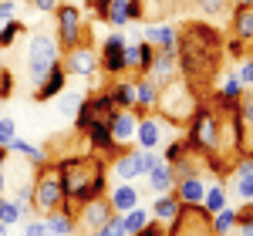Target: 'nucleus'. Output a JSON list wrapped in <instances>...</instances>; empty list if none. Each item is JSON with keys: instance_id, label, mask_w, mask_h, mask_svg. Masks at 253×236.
Wrapping results in <instances>:
<instances>
[{"instance_id": "nucleus-39", "label": "nucleus", "mask_w": 253, "mask_h": 236, "mask_svg": "<svg viewBox=\"0 0 253 236\" xmlns=\"http://www.w3.org/2000/svg\"><path fill=\"white\" fill-rule=\"evenodd\" d=\"M186 152H189V145H186V138H175V142H169V145H166V152H162V158H166V162L172 165L175 158H182Z\"/></svg>"}, {"instance_id": "nucleus-10", "label": "nucleus", "mask_w": 253, "mask_h": 236, "mask_svg": "<svg viewBox=\"0 0 253 236\" xmlns=\"http://www.w3.org/2000/svg\"><path fill=\"white\" fill-rule=\"evenodd\" d=\"M169 236H213L210 213L203 206H182L179 216L169 223Z\"/></svg>"}, {"instance_id": "nucleus-18", "label": "nucleus", "mask_w": 253, "mask_h": 236, "mask_svg": "<svg viewBox=\"0 0 253 236\" xmlns=\"http://www.w3.org/2000/svg\"><path fill=\"white\" fill-rule=\"evenodd\" d=\"M64 88H68V71H64V64H61V61H54V68H51V71L44 75V81L38 84L34 101H51V98H58Z\"/></svg>"}, {"instance_id": "nucleus-44", "label": "nucleus", "mask_w": 253, "mask_h": 236, "mask_svg": "<svg viewBox=\"0 0 253 236\" xmlns=\"http://www.w3.org/2000/svg\"><path fill=\"white\" fill-rule=\"evenodd\" d=\"M125 10H128V24L132 20H145V3L142 0H125Z\"/></svg>"}, {"instance_id": "nucleus-43", "label": "nucleus", "mask_w": 253, "mask_h": 236, "mask_svg": "<svg viewBox=\"0 0 253 236\" xmlns=\"http://www.w3.org/2000/svg\"><path fill=\"white\" fill-rule=\"evenodd\" d=\"M14 95V75L10 68H0V98H10Z\"/></svg>"}, {"instance_id": "nucleus-46", "label": "nucleus", "mask_w": 253, "mask_h": 236, "mask_svg": "<svg viewBox=\"0 0 253 236\" xmlns=\"http://www.w3.org/2000/svg\"><path fill=\"white\" fill-rule=\"evenodd\" d=\"M14 10H17L14 0H0V24H7V20L14 17Z\"/></svg>"}, {"instance_id": "nucleus-42", "label": "nucleus", "mask_w": 253, "mask_h": 236, "mask_svg": "<svg viewBox=\"0 0 253 236\" xmlns=\"http://www.w3.org/2000/svg\"><path fill=\"white\" fill-rule=\"evenodd\" d=\"M159 162H162V152L159 149H142V176H149Z\"/></svg>"}, {"instance_id": "nucleus-14", "label": "nucleus", "mask_w": 253, "mask_h": 236, "mask_svg": "<svg viewBox=\"0 0 253 236\" xmlns=\"http://www.w3.org/2000/svg\"><path fill=\"white\" fill-rule=\"evenodd\" d=\"M112 172H115L118 182L142 179V152H138V149H122V152L112 158Z\"/></svg>"}, {"instance_id": "nucleus-36", "label": "nucleus", "mask_w": 253, "mask_h": 236, "mask_svg": "<svg viewBox=\"0 0 253 236\" xmlns=\"http://www.w3.org/2000/svg\"><path fill=\"white\" fill-rule=\"evenodd\" d=\"M58 98H61V101H58L61 115L75 118V112H78V105H81V98H84V95H78V91H68V88H64V91H61Z\"/></svg>"}, {"instance_id": "nucleus-12", "label": "nucleus", "mask_w": 253, "mask_h": 236, "mask_svg": "<svg viewBox=\"0 0 253 236\" xmlns=\"http://www.w3.org/2000/svg\"><path fill=\"white\" fill-rule=\"evenodd\" d=\"M64 71L68 75H78V78H91L98 71V54L91 51V44H78L71 51H64Z\"/></svg>"}, {"instance_id": "nucleus-23", "label": "nucleus", "mask_w": 253, "mask_h": 236, "mask_svg": "<svg viewBox=\"0 0 253 236\" xmlns=\"http://www.w3.org/2000/svg\"><path fill=\"white\" fill-rule=\"evenodd\" d=\"M175 27L172 24H145V40L152 44V47H159V51H169V54H175Z\"/></svg>"}, {"instance_id": "nucleus-5", "label": "nucleus", "mask_w": 253, "mask_h": 236, "mask_svg": "<svg viewBox=\"0 0 253 236\" xmlns=\"http://www.w3.org/2000/svg\"><path fill=\"white\" fill-rule=\"evenodd\" d=\"M51 14H54V31H58V51H71V47L91 40V27H88L84 14L78 10V3L58 0V7Z\"/></svg>"}, {"instance_id": "nucleus-28", "label": "nucleus", "mask_w": 253, "mask_h": 236, "mask_svg": "<svg viewBox=\"0 0 253 236\" xmlns=\"http://www.w3.org/2000/svg\"><path fill=\"white\" fill-rule=\"evenodd\" d=\"M44 226L54 236H71L75 233V216L64 213V209H54V213H44Z\"/></svg>"}, {"instance_id": "nucleus-47", "label": "nucleus", "mask_w": 253, "mask_h": 236, "mask_svg": "<svg viewBox=\"0 0 253 236\" xmlns=\"http://www.w3.org/2000/svg\"><path fill=\"white\" fill-rule=\"evenodd\" d=\"M84 3L98 14V20H105V10H108V3H112V0H84Z\"/></svg>"}, {"instance_id": "nucleus-37", "label": "nucleus", "mask_w": 253, "mask_h": 236, "mask_svg": "<svg viewBox=\"0 0 253 236\" xmlns=\"http://www.w3.org/2000/svg\"><path fill=\"white\" fill-rule=\"evenodd\" d=\"M233 75H236V81L243 84V91H253V58H240Z\"/></svg>"}, {"instance_id": "nucleus-50", "label": "nucleus", "mask_w": 253, "mask_h": 236, "mask_svg": "<svg viewBox=\"0 0 253 236\" xmlns=\"http://www.w3.org/2000/svg\"><path fill=\"white\" fill-rule=\"evenodd\" d=\"M91 236H118V233H112L108 226H101V230H95V233H91Z\"/></svg>"}, {"instance_id": "nucleus-35", "label": "nucleus", "mask_w": 253, "mask_h": 236, "mask_svg": "<svg viewBox=\"0 0 253 236\" xmlns=\"http://www.w3.org/2000/svg\"><path fill=\"white\" fill-rule=\"evenodd\" d=\"M105 20H108L112 27H125V24H128V10H125V0H112V3H108V10H105Z\"/></svg>"}, {"instance_id": "nucleus-2", "label": "nucleus", "mask_w": 253, "mask_h": 236, "mask_svg": "<svg viewBox=\"0 0 253 236\" xmlns=\"http://www.w3.org/2000/svg\"><path fill=\"white\" fill-rule=\"evenodd\" d=\"M61 182H64V213H78V206L108 193V162L95 152L81 156H61L58 158Z\"/></svg>"}, {"instance_id": "nucleus-7", "label": "nucleus", "mask_w": 253, "mask_h": 236, "mask_svg": "<svg viewBox=\"0 0 253 236\" xmlns=\"http://www.w3.org/2000/svg\"><path fill=\"white\" fill-rule=\"evenodd\" d=\"M54 61H61L58 58V40L47 38V34L31 38V44H27V75L34 81V88H38L41 81H44V75L54 68Z\"/></svg>"}, {"instance_id": "nucleus-13", "label": "nucleus", "mask_w": 253, "mask_h": 236, "mask_svg": "<svg viewBox=\"0 0 253 236\" xmlns=\"http://www.w3.org/2000/svg\"><path fill=\"white\" fill-rule=\"evenodd\" d=\"M166 128H169V121H166V118L138 115V125H135L138 149H159V145H162V138H166Z\"/></svg>"}, {"instance_id": "nucleus-6", "label": "nucleus", "mask_w": 253, "mask_h": 236, "mask_svg": "<svg viewBox=\"0 0 253 236\" xmlns=\"http://www.w3.org/2000/svg\"><path fill=\"white\" fill-rule=\"evenodd\" d=\"M64 206V182H61V169L58 162H44L38 165V172H34V209H38L41 216L44 213H54Z\"/></svg>"}, {"instance_id": "nucleus-3", "label": "nucleus", "mask_w": 253, "mask_h": 236, "mask_svg": "<svg viewBox=\"0 0 253 236\" xmlns=\"http://www.w3.org/2000/svg\"><path fill=\"white\" fill-rule=\"evenodd\" d=\"M186 145L189 152L203 158L223 156V152H240L236 149V118L233 112H223L213 105H199L193 118L186 121Z\"/></svg>"}, {"instance_id": "nucleus-33", "label": "nucleus", "mask_w": 253, "mask_h": 236, "mask_svg": "<svg viewBox=\"0 0 253 236\" xmlns=\"http://www.w3.org/2000/svg\"><path fill=\"white\" fill-rule=\"evenodd\" d=\"M27 34V27L20 24L17 17H10L7 24H0V51H7V47H14V40L24 38Z\"/></svg>"}, {"instance_id": "nucleus-27", "label": "nucleus", "mask_w": 253, "mask_h": 236, "mask_svg": "<svg viewBox=\"0 0 253 236\" xmlns=\"http://www.w3.org/2000/svg\"><path fill=\"white\" fill-rule=\"evenodd\" d=\"M108 95H112V101H115V108H135V84L132 81H125V78H115L108 88H105Z\"/></svg>"}, {"instance_id": "nucleus-55", "label": "nucleus", "mask_w": 253, "mask_h": 236, "mask_svg": "<svg viewBox=\"0 0 253 236\" xmlns=\"http://www.w3.org/2000/svg\"><path fill=\"white\" fill-rule=\"evenodd\" d=\"M64 3H75V0H64Z\"/></svg>"}, {"instance_id": "nucleus-16", "label": "nucleus", "mask_w": 253, "mask_h": 236, "mask_svg": "<svg viewBox=\"0 0 253 236\" xmlns=\"http://www.w3.org/2000/svg\"><path fill=\"white\" fill-rule=\"evenodd\" d=\"M230 186H233L236 199L253 202V156H240L233 176H230Z\"/></svg>"}, {"instance_id": "nucleus-8", "label": "nucleus", "mask_w": 253, "mask_h": 236, "mask_svg": "<svg viewBox=\"0 0 253 236\" xmlns=\"http://www.w3.org/2000/svg\"><path fill=\"white\" fill-rule=\"evenodd\" d=\"M125 34L122 31H112L108 38L101 40V54H98V71H105L108 78H125L128 68H125Z\"/></svg>"}, {"instance_id": "nucleus-15", "label": "nucleus", "mask_w": 253, "mask_h": 236, "mask_svg": "<svg viewBox=\"0 0 253 236\" xmlns=\"http://www.w3.org/2000/svg\"><path fill=\"white\" fill-rule=\"evenodd\" d=\"M135 125H138L135 112H128V108H118L115 112V118L108 121V128H112V142H115L118 149H125L128 142H135Z\"/></svg>"}, {"instance_id": "nucleus-25", "label": "nucleus", "mask_w": 253, "mask_h": 236, "mask_svg": "<svg viewBox=\"0 0 253 236\" xmlns=\"http://www.w3.org/2000/svg\"><path fill=\"white\" fill-rule=\"evenodd\" d=\"M240 98H243V84H240V81H236V75L230 71V75L223 78V88H219V95H216V108H223V112H233Z\"/></svg>"}, {"instance_id": "nucleus-21", "label": "nucleus", "mask_w": 253, "mask_h": 236, "mask_svg": "<svg viewBox=\"0 0 253 236\" xmlns=\"http://www.w3.org/2000/svg\"><path fill=\"white\" fill-rule=\"evenodd\" d=\"M175 199L182 206H199L203 196H206V179L203 176H189V179H175Z\"/></svg>"}, {"instance_id": "nucleus-1", "label": "nucleus", "mask_w": 253, "mask_h": 236, "mask_svg": "<svg viewBox=\"0 0 253 236\" xmlns=\"http://www.w3.org/2000/svg\"><path fill=\"white\" fill-rule=\"evenodd\" d=\"M175 64H179V75L189 81L193 88H199L203 81H210L223 64V34L203 24V20H189L175 31Z\"/></svg>"}, {"instance_id": "nucleus-31", "label": "nucleus", "mask_w": 253, "mask_h": 236, "mask_svg": "<svg viewBox=\"0 0 253 236\" xmlns=\"http://www.w3.org/2000/svg\"><path fill=\"white\" fill-rule=\"evenodd\" d=\"M10 152H17L20 158H27V162H31L34 169L47 162V152H44V149H38V145H31V142H20V138H14V142H10Z\"/></svg>"}, {"instance_id": "nucleus-53", "label": "nucleus", "mask_w": 253, "mask_h": 236, "mask_svg": "<svg viewBox=\"0 0 253 236\" xmlns=\"http://www.w3.org/2000/svg\"><path fill=\"white\" fill-rule=\"evenodd\" d=\"M7 230H10V226H3V223H0V236H7Z\"/></svg>"}, {"instance_id": "nucleus-49", "label": "nucleus", "mask_w": 253, "mask_h": 236, "mask_svg": "<svg viewBox=\"0 0 253 236\" xmlns=\"http://www.w3.org/2000/svg\"><path fill=\"white\" fill-rule=\"evenodd\" d=\"M7 156H10V149H7V145H0V169L7 165Z\"/></svg>"}, {"instance_id": "nucleus-34", "label": "nucleus", "mask_w": 253, "mask_h": 236, "mask_svg": "<svg viewBox=\"0 0 253 236\" xmlns=\"http://www.w3.org/2000/svg\"><path fill=\"white\" fill-rule=\"evenodd\" d=\"M236 236H253V202H243L236 209V226H233Z\"/></svg>"}, {"instance_id": "nucleus-38", "label": "nucleus", "mask_w": 253, "mask_h": 236, "mask_svg": "<svg viewBox=\"0 0 253 236\" xmlns=\"http://www.w3.org/2000/svg\"><path fill=\"white\" fill-rule=\"evenodd\" d=\"M189 3H196L203 14H210V17H223L226 10H230V0H189Z\"/></svg>"}, {"instance_id": "nucleus-22", "label": "nucleus", "mask_w": 253, "mask_h": 236, "mask_svg": "<svg viewBox=\"0 0 253 236\" xmlns=\"http://www.w3.org/2000/svg\"><path fill=\"white\" fill-rule=\"evenodd\" d=\"M230 27H233V38L236 40L253 44V3H236L233 17H230Z\"/></svg>"}, {"instance_id": "nucleus-52", "label": "nucleus", "mask_w": 253, "mask_h": 236, "mask_svg": "<svg viewBox=\"0 0 253 236\" xmlns=\"http://www.w3.org/2000/svg\"><path fill=\"white\" fill-rule=\"evenodd\" d=\"M156 3H159V7H172L175 0H156Z\"/></svg>"}, {"instance_id": "nucleus-30", "label": "nucleus", "mask_w": 253, "mask_h": 236, "mask_svg": "<svg viewBox=\"0 0 253 236\" xmlns=\"http://www.w3.org/2000/svg\"><path fill=\"white\" fill-rule=\"evenodd\" d=\"M210 226H213V236H230L236 226V206H223L219 213H213Z\"/></svg>"}, {"instance_id": "nucleus-26", "label": "nucleus", "mask_w": 253, "mask_h": 236, "mask_svg": "<svg viewBox=\"0 0 253 236\" xmlns=\"http://www.w3.org/2000/svg\"><path fill=\"white\" fill-rule=\"evenodd\" d=\"M145 179H149V189H152L156 196H159V193H172V189H175V172H172V165H169L166 158H162Z\"/></svg>"}, {"instance_id": "nucleus-4", "label": "nucleus", "mask_w": 253, "mask_h": 236, "mask_svg": "<svg viewBox=\"0 0 253 236\" xmlns=\"http://www.w3.org/2000/svg\"><path fill=\"white\" fill-rule=\"evenodd\" d=\"M199 108V98H196V88L189 84V81L182 78H172L162 91H159V105H156V112L169 125H186L189 118H193V112Z\"/></svg>"}, {"instance_id": "nucleus-40", "label": "nucleus", "mask_w": 253, "mask_h": 236, "mask_svg": "<svg viewBox=\"0 0 253 236\" xmlns=\"http://www.w3.org/2000/svg\"><path fill=\"white\" fill-rule=\"evenodd\" d=\"M14 138H17V121H14V118H0V145H7V149H10V142H14Z\"/></svg>"}, {"instance_id": "nucleus-17", "label": "nucleus", "mask_w": 253, "mask_h": 236, "mask_svg": "<svg viewBox=\"0 0 253 236\" xmlns=\"http://www.w3.org/2000/svg\"><path fill=\"white\" fill-rule=\"evenodd\" d=\"M149 78L159 84V91L169 84L172 78H179V64H175V54H169V51H159L156 47V58H152V64H149V71H145Z\"/></svg>"}, {"instance_id": "nucleus-32", "label": "nucleus", "mask_w": 253, "mask_h": 236, "mask_svg": "<svg viewBox=\"0 0 253 236\" xmlns=\"http://www.w3.org/2000/svg\"><path fill=\"white\" fill-rule=\"evenodd\" d=\"M152 219V213L145 209V206H135V209H128L125 216H122V226H125V236H132V233H138L145 223Z\"/></svg>"}, {"instance_id": "nucleus-45", "label": "nucleus", "mask_w": 253, "mask_h": 236, "mask_svg": "<svg viewBox=\"0 0 253 236\" xmlns=\"http://www.w3.org/2000/svg\"><path fill=\"white\" fill-rule=\"evenodd\" d=\"M24 236H51V233H47L44 219H27V226H24Z\"/></svg>"}, {"instance_id": "nucleus-29", "label": "nucleus", "mask_w": 253, "mask_h": 236, "mask_svg": "<svg viewBox=\"0 0 253 236\" xmlns=\"http://www.w3.org/2000/svg\"><path fill=\"white\" fill-rule=\"evenodd\" d=\"M210 216L213 213H219L223 206H230V196H226V186L223 182H213V186H206V196H203V202H199Z\"/></svg>"}, {"instance_id": "nucleus-24", "label": "nucleus", "mask_w": 253, "mask_h": 236, "mask_svg": "<svg viewBox=\"0 0 253 236\" xmlns=\"http://www.w3.org/2000/svg\"><path fill=\"white\" fill-rule=\"evenodd\" d=\"M179 209H182V202L175 199V193H159L156 196V202H152V219L156 223H162V226H169L175 216H179Z\"/></svg>"}, {"instance_id": "nucleus-48", "label": "nucleus", "mask_w": 253, "mask_h": 236, "mask_svg": "<svg viewBox=\"0 0 253 236\" xmlns=\"http://www.w3.org/2000/svg\"><path fill=\"white\" fill-rule=\"evenodd\" d=\"M27 3H31L34 10H44V14H51V10L58 7V0H27Z\"/></svg>"}, {"instance_id": "nucleus-20", "label": "nucleus", "mask_w": 253, "mask_h": 236, "mask_svg": "<svg viewBox=\"0 0 253 236\" xmlns=\"http://www.w3.org/2000/svg\"><path fill=\"white\" fill-rule=\"evenodd\" d=\"M108 196V202H112V209H115L118 216H125L128 209H135V206H142V189H135L132 182H118L112 193H105Z\"/></svg>"}, {"instance_id": "nucleus-56", "label": "nucleus", "mask_w": 253, "mask_h": 236, "mask_svg": "<svg viewBox=\"0 0 253 236\" xmlns=\"http://www.w3.org/2000/svg\"><path fill=\"white\" fill-rule=\"evenodd\" d=\"M51 236H54V233H51ZM71 236H75V233H71Z\"/></svg>"}, {"instance_id": "nucleus-54", "label": "nucleus", "mask_w": 253, "mask_h": 236, "mask_svg": "<svg viewBox=\"0 0 253 236\" xmlns=\"http://www.w3.org/2000/svg\"><path fill=\"white\" fill-rule=\"evenodd\" d=\"M230 3H233V7H236V3H253V0H230Z\"/></svg>"}, {"instance_id": "nucleus-9", "label": "nucleus", "mask_w": 253, "mask_h": 236, "mask_svg": "<svg viewBox=\"0 0 253 236\" xmlns=\"http://www.w3.org/2000/svg\"><path fill=\"white\" fill-rule=\"evenodd\" d=\"M112 216H115V209H112L108 196H98V199H91V202L78 206V213H75V233L91 236L95 230H101Z\"/></svg>"}, {"instance_id": "nucleus-51", "label": "nucleus", "mask_w": 253, "mask_h": 236, "mask_svg": "<svg viewBox=\"0 0 253 236\" xmlns=\"http://www.w3.org/2000/svg\"><path fill=\"white\" fill-rule=\"evenodd\" d=\"M3 189H7V179H3V169H0V196H3Z\"/></svg>"}, {"instance_id": "nucleus-11", "label": "nucleus", "mask_w": 253, "mask_h": 236, "mask_svg": "<svg viewBox=\"0 0 253 236\" xmlns=\"http://www.w3.org/2000/svg\"><path fill=\"white\" fill-rule=\"evenodd\" d=\"M236 118V149L240 156H253V91H243V98L233 108Z\"/></svg>"}, {"instance_id": "nucleus-41", "label": "nucleus", "mask_w": 253, "mask_h": 236, "mask_svg": "<svg viewBox=\"0 0 253 236\" xmlns=\"http://www.w3.org/2000/svg\"><path fill=\"white\" fill-rule=\"evenodd\" d=\"M138 64H142V44H125V68L138 75Z\"/></svg>"}, {"instance_id": "nucleus-19", "label": "nucleus", "mask_w": 253, "mask_h": 236, "mask_svg": "<svg viewBox=\"0 0 253 236\" xmlns=\"http://www.w3.org/2000/svg\"><path fill=\"white\" fill-rule=\"evenodd\" d=\"M135 115H149V112H156V105H159V84L149 75H138L135 81Z\"/></svg>"}]
</instances>
